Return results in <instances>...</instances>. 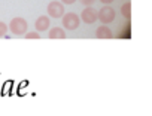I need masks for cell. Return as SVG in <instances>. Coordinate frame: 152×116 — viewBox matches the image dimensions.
<instances>
[{"label":"cell","instance_id":"obj_1","mask_svg":"<svg viewBox=\"0 0 152 116\" xmlns=\"http://www.w3.org/2000/svg\"><path fill=\"white\" fill-rule=\"evenodd\" d=\"M27 28H28V24H27V21H26L24 18H21V17H17V18H14V20L9 22V30H11V33L15 34V36H23V34H26V33H27Z\"/></svg>","mask_w":152,"mask_h":116},{"label":"cell","instance_id":"obj_2","mask_svg":"<svg viewBox=\"0 0 152 116\" xmlns=\"http://www.w3.org/2000/svg\"><path fill=\"white\" fill-rule=\"evenodd\" d=\"M63 27L66 28V30H76L79 27V24H81V18H79V15L78 14H75V12H69V14H64L63 15Z\"/></svg>","mask_w":152,"mask_h":116},{"label":"cell","instance_id":"obj_3","mask_svg":"<svg viewBox=\"0 0 152 116\" xmlns=\"http://www.w3.org/2000/svg\"><path fill=\"white\" fill-rule=\"evenodd\" d=\"M46 12L51 18H63V15L66 14L64 12V3L63 2H51L46 8Z\"/></svg>","mask_w":152,"mask_h":116},{"label":"cell","instance_id":"obj_4","mask_svg":"<svg viewBox=\"0 0 152 116\" xmlns=\"http://www.w3.org/2000/svg\"><path fill=\"white\" fill-rule=\"evenodd\" d=\"M81 20L85 24H94L99 20V11H96L93 6H87L82 12H81Z\"/></svg>","mask_w":152,"mask_h":116},{"label":"cell","instance_id":"obj_5","mask_svg":"<svg viewBox=\"0 0 152 116\" xmlns=\"http://www.w3.org/2000/svg\"><path fill=\"white\" fill-rule=\"evenodd\" d=\"M99 20L102 21V24H110L113 20H115V9L110 8V6H103L100 11H99Z\"/></svg>","mask_w":152,"mask_h":116},{"label":"cell","instance_id":"obj_6","mask_svg":"<svg viewBox=\"0 0 152 116\" xmlns=\"http://www.w3.org/2000/svg\"><path fill=\"white\" fill-rule=\"evenodd\" d=\"M49 25H51V21H49V17H39L34 22V27H36V31H45V30H49Z\"/></svg>","mask_w":152,"mask_h":116},{"label":"cell","instance_id":"obj_7","mask_svg":"<svg viewBox=\"0 0 152 116\" xmlns=\"http://www.w3.org/2000/svg\"><path fill=\"white\" fill-rule=\"evenodd\" d=\"M96 37L97 39H112L113 37V33H112V30L106 24H103V25H100L96 30Z\"/></svg>","mask_w":152,"mask_h":116},{"label":"cell","instance_id":"obj_8","mask_svg":"<svg viewBox=\"0 0 152 116\" xmlns=\"http://www.w3.org/2000/svg\"><path fill=\"white\" fill-rule=\"evenodd\" d=\"M48 37H49V39H66V28L54 27V28L49 30Z\"/></svg>","mask_w":152,"mask_h":116},{"label":"cell","instance_id":"obj_9","mask_svg":"<svg viewBox=\"0 0 152 116\" xmlns=\"http://www.w3.org/2000/svg\"><path fill=\"white\" fill-rule=\"evenodd\" d=\"M121 14H122V17L127 18V20L131 18V3H130V2H127V3L122 5V8H121Z\"/></svg>","mask_w":152,"mask_h":116},{"label":"cell","instance_id":"obj_10","mask_svg":"<svg viewBox=\"0 0 152 116\" xmlns=\"http://www.w3.org/2000/svg\"><path fill=\"white\" fill-rule=\"evenodd\" d=\"M8 30H9V27H8L5 22H2V21H0V37H3V36L8 33Z\"/></svg>","mask_w":152,"mask_h":116},{"label":"cell","instance_id":"obj_11","mask_svg":"<svg viewBox=\"0 0 152 116\" xmlns=\"http://www.w3.org/2000/svg\"><path fill=\"white\" fill-rule=\"evenodd\" d=\"M26 39H40L39 31H27L26 33Z\"/></svg>","mask_w":152,"mask_h":116},{"label":"cell","instance_id":"obj_12","mask_svg":"<svg viewBox=\"0 0 152 116\" xmlns=\"http://www.w3.org/2000/svg\"><path fill=\"white\" fill-rule=\"evenodd\" d=\"M81 3H84L85 6H91L94 3V0H81Z\"/></svg>","mask_w":152,"mask_h":116},{"label":"cell","instance_id":"obj_13","mask_svg":"<svg viewBox=\"0 0 152 116\" xmlns=\"http://www.w3.org/2000/svg\"><path fill=\"white\" fill-rule=\"evenodd\" d=\"M61 2H63L64 5H73V3L76 2V0H61Z\"/></svg>","mask_w":152,"mask_h":116},{"label":"cell","instance_id":"obj_14","mask_svg":"<svg viewBox=\"0 0 152 116\" xmlns=\"http://www.w3.org/2000/svg\"><path fill=\"white\" fill-rule=\"evenodd\" d=\"M100 2L103 3V5H109V3H112L113 0H100Z\"/></svg>","mask_w":152,"mask_h":116}]
</instances>
